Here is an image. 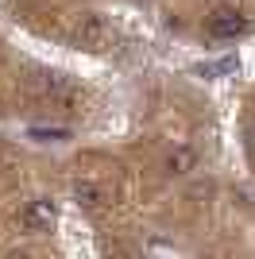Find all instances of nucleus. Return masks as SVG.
I'll list each match as a JSON object with an SVG mask.
<instances>
[{
  "label": "nucleus",
  "instance_id": "obj_5",
  "mask_svg": "<svg viewBox=\"0 0 255 259\" xmlns=\"http://www.w3.org/2000/svg\"><path fill=\"white\" fill-rule=\"evenodd\" d=\"M193 166H197V151L193 147H174V151L166 155V174H190Z\"/></svg>",
  "mask_w": 255,
  "mask_h": 259
},
{
  "label": "nucleus",
  "instance_id": "obj_7",
  "mask_svg": "<svg viewBox=\"0 0 255 259\" xmlns=\"http://www.w3.org/2000/svg\"><path fill=\"white\" fill-rule=\"evenodd\" d=\"M236 70V58H224V62H209V66H197V74L212 77V74H232Z\"/></svg>",
  "mask_w": 255,
  "mask_h": 259
},
{
  "label": "nucleus",
  "instance_id": "obj_2",
  "mask_svg": "<svg viewBox=\"0 0 255 259\" xmlns=\"http://www.w3.org/2000/svg\"><path fill=\"white\" fill-rule=\"evenodd\" d=\"M54 221H58V205H54L51 197H35L20 213V225L27 228V232H51Z\"/></svg>",
  "mask_w": 255,
  "mask_h": 259
},
{
  "label": "nucleus",
  "instance_id": "obj_8",
  "mask_svg": "<svg viewBox=\"0 0 255 259\" xmlns=\"http://www.w3.org/2000/svg\"><path fill=\"white\" fill-rule=\"evenodd\" d=\"M31 140H70V128H31Z\"/></svg>",
  "mask_w": 255,
  "mask_h": 259
},
{
  "label": "nucleus",
  "instance_id": "obj_1",
  "mask_svg": "<svg viewBox=\"0 0 255 259\" xmlns=\"http://www.w3.org/2000/svg\"><path fill=\"white\" fill-rule=\"evenodd\" d=\"M70 39H74V47H85V51H105V47H112L116 31H112V23H108L105 16L85 12V16H77L74 27H70Z\"/></svg>",
  "mask_w": 255,
  "mask_h": 259
},
{
  "label": "nucleus",
  "instance_id": "obj_6",
  "mask_svg": "<svg viewBox=\"0 0 255 259\" xmlns=\"http://www.w3.org/2000/svg\"><path fill=\"white\" fill-rule=\"evenodd\" d=\"M74 197H77V205H85V209H101L105 205V190H101L97 182H77Z\"/></svg>",
  "mask_w": 255,
  "mask_h": 259
},
{
  "label": "nucleus",
  "instance_id": "obj_4",
  "mask_svg": "<svg viewBox=\"0 0 255 259\" xmlns=\"http://www.w3.org/2000/svg\"><path fill=\"white\" fill-rule=\"evenodd\" d=\"M247 31V20L236 8H217L209 16V35L212 39H236V35Z\"/></svg>",
  "mask_w": 255,
  "mask_h": 259
},
{
  "label": "nucleus",
  "instance_id": "obj_3",
  "mask_svg": "<svg viewBox=\"0 0 255 259\" xmlns=\"http://www.w3.org/2000/svg\"><path fill=\"white\" fill-rule=\"evenodd\" d=\"M35 89H39L42 97H51V101H77L81 97L77 81L66 77V74H39L35 77Z\"/></svg>",
  "mask_w": 255,
  "mask_h": 259
}]
</instances>
